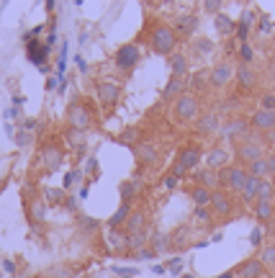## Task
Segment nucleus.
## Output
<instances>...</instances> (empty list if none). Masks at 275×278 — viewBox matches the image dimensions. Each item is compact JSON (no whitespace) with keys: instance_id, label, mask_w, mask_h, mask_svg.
Returning a JSON list of instances; mask_svg holds the SVG:
<instances>
[{"instance_id":"nucleus-1","label":"nucleus","mask_w":275,"mask_h":278,"mask_svg":"<svg viewBox=\"0 0 275 278\" xmlns=\"http://www.w3.org/2000/svg\"><path fill=\"white\" fill-rule=\"evenodd\" d=\"M149 44H152V52H154V54L167 57V54H172V49H175V44H177V34H175V29L159 24V26H154L152 34H149Z\"/></svg>"},{"instance_id":"nucleus-2","label":"nucleus","mask_w":275,"mask_h":278,"mask_svg":"<svg viewBox=\"0 0 275 278\" xmlns=\"http://www.w3.org/2000/svg\"><path fill=\"white\" fill-rule=\"evenodd\" d=\"M260 157H265V142L262 139L252 137V134H247L244 139H239V144H237V160L239 162L249 165V162L260 160Z\"/></svg>"},{"instance_id":"nucleus-3","label":"nucleus","mask_w":275,"mask_h":278,"mask_svg":"<svg viewBox=\"0 0 275 278\" xmlns=\"http://www.w3.org/2000/svg\"><path fill=\"white\" fill-rule=\"evenodd\" d=\"M247 170L242 165H229L224 170H219V186L229 188V191H237V194H242V188L247 183Z\"/></svg>"},{"instance_id":"nucleus-4","label":"nucleus","mask_w":275,"mask_h":278,"mask_svg":"<svg viewBox=\"0 0 275 278\" xmlns=\"http://www.w3.org/2000/svg\"><path fill=\"white\" fill-rule=\"evenodd\" d=\"M67 121H70V129L85 132V129L93 126V111H90L82 101H77V103L70 106V111H67Z\"/></svg>"},{"instance_id":"nucleus-5","label":"nucleus","mask_w":275,"mask_h":278,"mask_svg":"<svg viewBox=\"0 0 275 278\" xmlns=\"http://www.w3.org/2000/svg\"><path fill=\"white\" fill-rule=\"evenodd\" d=\"M139 59H142V49L136 47V44H124L116 49V54H113V65H116L119 70L129 72L134 70L136 65H139Z\"/></svg>"},{"instance_id":"nucleus-6","label":"nucleus","mask_w":275,"mask_h":278,"mask_svg":"<svg viewBox=\"0 0 275 278\" xmlns=\"http://www.w3.org/2000/svg\"><path fill=\"white\" fill-rule=\"evenodd\" d=\"M198 116V98L191 93H182L175 101V119L177 121H193Z\"/></svg>"},{"instance_id":"nucleus-7","label":"nucleus","mask_w":275,"mask_h":278,"mask_svg":"<svg viewBox=\"0 0 275 278\" xmlns=\"http://www.w3.org/2000/svg\"><path fill=\"white\" fill-rule=\"evenodd\" d=\"M96 96H98L101 106L113 109V106L119 103V98H121V88L116 82H111V80H103V82H96Z\"/></svg>"},{"instance_id":"nucleus-8","label":"nucleus","mask_w":275,"mask_h":278,"mask_svg":"<svg viewBox=\"0 0 275 278\" xmlns=\"http://www.w3.org/2000/svg\"><path fill=\"white\" fill-rule=\"evenodd\" d=\"M272 173H275V155L260 157V160H255V162L247 165V175H252V178L265 180V178H272Z\"/></svg>"},{"instance_id":"nucleus-9","label":"nucleus","mask_w":275,"mask_h":278,"mask_svg":"<svg viewBox=\"0 0 275 278\" xmlns=\"http://www.w3.org/2000/svg\"><path fill=\"white\" fill-rule=\"evenodd\" d=\"M247 129H249V121L244 119H232V121H226L221 124V137L224 139H244L247 137Z\"/></svg>"},{"instance_id":"nucleus-10","label":"nucleus","mask_w":275,"mask_h":278,"mask_svg":"<svg viewBox=\"0 0 275 278\" xmlns=\"http://www.w3.org/2000/svg\"><path fill=\"white\" fill-rule=\"evenodd\" d=\"M249 126L255 132H272L275 129V111H265V109H260V111H255L252 114V119H249Z\"/></svg>"},{"instance_id":"nucleus-11","label":"nucleus","mask_w":275,"mask_h":278,"mask_svg":"<svg viewBox=\"0 0 275 278\" xmlns=\"http://www.w3.org/2000/svg\"><path fill=\"white\" fill-rule=\"evenodd\" d=\"M206 167L209 170H224V167H229V152L224 147H211L209 149V155H206Z\"/></svg>"},{"instance_id":"nucleus-12","label":"nucleus","mask_w":275,"mask_h":278,"mask_svg":"<svg viewBox=\"0 0 275 278\" xmlns=\"http://www.w3.org/2000/svg\"><path fill=\"white\" fill-rule=\"evenodd\" d=\"M201 157H203V155H201L198 147H182L180 155H177V165L186 167V170H193V167L201 165Z\"/></svg>"},{"instance_id":"nucleus-13","label":"nucleus","mask_w":275,"mask_h":278,"mask_svg":"<svg viewBox=\"0 0 275 278\" xmlns=\"http://www.w3.org/2000/svg\"><path fill=\"white\" fill-rule=\"evenodd\" d=\"M211 211L219 217H229L232 214V199H229L224 191H214L211 194Z\"/></svg>"},{"instance_id":"nucleus-14","label":"nucleus","mask_w":275,"mask_h":278,"mask_svg":"<svg viewBox=\"0 0 275 278\" xmlns=\"http://www.w3.org/2000/svg\"><path fill=\"white\" fill-rule=\"evenodd\" d=\"M232 77H234V70H232V65H226V62H221V65H216L211 70V85L214 88H224V85H229Z\"/></svg>"},{"instance_id":"nucleus-15","label":"nucleus","mask_w":275,"mask_h":278,"mask_svg":"<svg viewBox=\"0 0 275 278\" xmlns=\"http://www.w3.org/2000/svg\"><path fill=\"white\" fill-rule=\"evenodd\" d=\"M41 160L47 162V170H57V167L62 165L64 155H62V149H59L57 144H44V149H41Z\"/></svg>"},{"instance_id":"nucleus-16","label":"nucleus","mask_w":275,"mask_h":278,"mask_svg":"<svg viewBox=\"0 0 275 278\" xmlns=\"http://www.w3.org/2000/svg\"><path fill=\"white\" fill-rule=\"evenodd\" d=\"M196 129H198V134H216L221 129V121L216 114H206L196 121Z\"/></svg>"},{"instance_id":"nucleus-17","label":"nucleus","mask_w":275,"mask_h":278,"mask_svg":"<svg viewBox=\"0 0 275 278\" xmlns=\"http://www.w3.org/2000/svg\"><path fill=\"white\" fill-rule=\"evenodd\" d=\"M47 54H49V47L47 44H41V41L36 39V41H29V62H34V65H39V67H44L47 65Z\"/></svg>"},{"instance_id":"nucleus-18","label":"nucleus","mask_w":275,"mask_h":278,"mask_svg":"<svg viewBox=\"0 0 275 278\" xmlns=\"http://www.w3.org/2000/svg\"><path fill=\"white\" fill-rule=\"evenodd\" d=\"M262 270H265V265L257 258H252V260H247L237 268V278H260Z\"/></svg>"},{"instance_id":"nucleus-19","label":"nucleus","mask_w":275,"mask_h":278,"mask_svg":"<svg viewBox=\"0 0 275 278\" xmlns=\"http://www.w3.org/2000/svg\"><path fill=\"white\" fill-rule=\"evenodd\" d=\"M196 26H198V16L196 13H188V16H177V24H175V34H180V36H191L193 31H196Z\"/></svg>"},{"instance_id":"nucleus-20","label":"nucleus","mask_w":275,"mask_h":278,"mask_svg":"<svg viewBox=\"0 0 275 278\" xmlns=\"http://www.w3.org/2000/svg\"><path fill=\"white\" fill-rule=\"evenodd\" d=\"M182 90H186V80H182V77H172V80L165 85L162 98H165V101H177V98L182 96Z\"/></svg>"},{"instance_id":"nucleus-21","label":"nucleus","mask_w":275,"mask_h":278,"mask_svg":"<svg viewBox=\"0 0 275 278\" xmlns=\"http://www.w3.org/2000/svg\"><path fill=\"white\" fill-rule=\"evenodd\" d=\"M144 229H147V214H142V211H131V217L126 219V234L144 232Z\"/></svg>"},{"instance_id":"nucleus-22","label":"nucleus","mask_w":275,"mask_h":278,"mask_svg":"<svg viewBox=\"0 0 275 278\" xmlns=\"http://www.w3.org/2000/svg\"><path fill=\"white\" fill-rule=\"evenodd\" d=\"M170 72H172V77H186L188 75V57L186 54H172L170 57Z\"/></svg>"},{"instance_id":"nucleus-23","label":"nucleus","mask_w":275,"mask_h":278,"mask_svg":"<svg viewBox=\"0 0 275 278\" xmlns=\"http://www.w3.org/2000/svg\"><path fill=\"white\" fill-rule=\"evenodd\" d=\"M257 188H260V178H247V183H244V188H242V201L244 204H252V201H257Z\"/></svg>"},{"instance_id":"nucleus-24","label":"nucleus","mask_w":275,"mask_h":278,"mask_svg":"<svg viewBox=\"0 0 275 278\" xmlns=\"http://www.w3.org/2000/svg\"><path fill=\"white\" fill-rule=\"evenodd\" d=\"M131 217V204H121L119 211L108 219V229H119L121 224H126V219Z\"/></svg>"},{"instance_id":"nucleus-25","label":"nucleus","mask_w":275,"mask_h":278,"mask_svg":"<svg viewBox=\"0 0 275 278\" xmlns=\"http://www.w3.org/2000/svg\"><path fill=\"white\" fill-rule=\"evenodd\" d=\"M252 24H255V13H252V11H244L242 21L237 24V36H239L242 44H247V36H249V26H252Z\"/></svg>"},{"instance_id":"nucleus-26","label":"nucleus","mask_w":275,"mask_h":278,"mask_svg":"<svg viewBox=\"0 0 275 278\" xmlns=\"http://www.w3.org/2000/svg\"><path fill=\"white\" fill-rule=\"evenodd\" d=\"M136 157H139L142 162H147V165H154L159 155H157V149L149 142H139V147H136Z\"/></svg>"},{"instance_id":"nucleus-27","label":"nucleus","mask_w":275,"mask_h":278,"mask_svg":"<svg viewBox=\"0 0 275 278\" xmlns=\"http://www.w3.org/2000/svg\"><path fill=\"white\" fill-rule=\"evenodd\" d=\"M255 217L260 222H270L275 217V204L272 201H255Z\"/></svg>"},{"instance_id":"nucleus-28","label":"nucleus","mask_w":275,"mask_h":278,"mask_svg":"<svg viewBox=\"0 0 275 278\" xmlns=\"http://www.w3.org/2000/svg\"><path fill=\"white\" fill-rule=\"evenodd\" d=\"M196 180L203 186V188H216L219 186V173H216V170H209V167H206V170H201V173H196Z\"/></svg>"},{"instance_id":"nucleus-29","label":"nucleus","mask_w":275,"mask_h":278,"mask_svg":"<svg viewBox=\"0 0 275 278\" xmlns=\"http://www.w3.org/2000/svg\"><path fill=\"white\" fill-rule=\"evenodd\" d=\"M211 194H214V191L203 188V186H196V188L191 191V199H193L196 206H211Z\"/></svg>"},{"instance_id":"nucleus-30","label":"nucleus","mask_w":275,"mask_h":278,"mask_svg":"<svg viewBox=\"0 0 275 278\" xmlns=\"http://www.w3.org/2000/svg\"><path fill=\"white\" fill-rule=\"evenodd\" d=\"M170 245H172L170 234H165V232H154V234H152V250H154L157 255H159V252H167Z\"/></svg>"},{"instance_id":"nucleus-31","label":"nucleus","mask_w":275,"mask_h":278,"mask_svg":"<svg viewBox=\"0 0 275 278\" xmlns=\"http://www.w3.org/2000/svg\"><path fill=\"white\" fill-rule=\"evenodd\" d=\"M237 80H239L242 88H252V85H255V80H257V75H255V70H252L249 65H239V70H237Z\"/></svg>"},{"instance_id":"nucleus-32","label":"nucleus","mask_w":275,"mask_h":278,"mask_svg":"<svg viewBox=\"0 0 275 278\" xmlns=\"http://www.w3.org/2000/svg\"><path fill=\"white\" fill-rule=\"evenodd\" d=\"M257 201H275V183L270 178L260 180V188H257Z\"/></svg>"},{"instance_id":"nucleus-33","label":"nucleus","mask_w":275,"mask_h":278,"mask_svg":"<svg viewBox=\"0 0 275 278\" xmlns=\"http://www.w3.org/2000/svg\"><path fill=\"white\" fill-rule=\"evenodd\" d=\"M216 29H219L221 36H229V34L234 31V21L229 18V16H224V13H219V16H216Z\"/></svg>"},{"instance_id":"nucleus-34","label":"nucleus","mask_w":275,"mask_h":278,"mask_svg":"<svg viewBox=\"0 0 275 278\" xmlns=\"http://www.w3.org/2000/svg\"><path fill=\"white\" fill-rule=\"evenodd\" d=\"M136 183H131V180H124V183H119V194H121V201L124 204H131V199H134V194H136Z\"/></svg>"},{"instance_id":"nucleus-35","label":"nucleus","mask_w":275,"mask_h":278,"mask_svg":"<svg viewBox=\"0 0 275 278\" xmlns=\"http://www.w3.org/2000/svg\"><path fill=\"white\" fill-rule=\"evenodd\" d=\"M67 142H70V147L75 149H85V132H77V129H67Z\"/></svg>"},{"instance_id":"nucleus-36","label":"nucleus","mask_w":275,"mask_h":278,"mask_svg":"<svg viewBox=\"0 0 275 278\" xmlns=\"http://www.w3.org/2000/svg\"><path fill=\"white\" fill-rule=\"evenodd\" d=\"M265 268H272L275 270V245H270V247H265L262 252H260V258H257Z\"/></svg>"},{"instance_id":"nucleus-37","label":"nucleus","mask_w":275,"mask_h":278,"mask_svg":"<svg viewBox=\"0 0 275 278\" xmlns=\"http://www.w3.org/2000/svg\"><path fill=\"white\" fill-rule=\"evenodd\" d=\"M193 219L201 222V224H209V222H211V206H196Z\"/></svg>"},{"instance_id":"nucleus-38","label":"nucleus","mask_w":275,"mask_h":278,"mask_svg":"<svg viewBox=\"0 0 275 278\" xmlns=\"http://www.w3.org/2000/svg\"><path fill=\"white\" fill-rule=\"evenodd\" d=\"M108 240H111V245L116 247V250H124V245H126V234H124V232H119V229H111Z\"/></svg>"},{"instance_id":"nucleus-39","label":"nucleus","mask_w":275,"mask_h":278,"mask_svg":"<svg viewBox=\"0 0 275 278\" xmlns=\"http://www.w3.org/2000/svg\"><path fill=\"white\" fill-rule=\"evenodd\" d=\"M239 59H242V65H249V62L255 59V49L249 44H239Z\"/></svg>"},{"instance_id":"nucleus-40","label":"nucleus","mask_w":275,"mask_h":278,"mask_svg":"<svg viewBox=\"0 0 275 278\" xmlns=\"http://www.w3.org/2000/svg\"><path fill=\"white\" fill-rule=\"evenodd\" d=\"M209 82H211V75H209V72H196V75H193V88H196V90H198V88L203 90Z\"/></svg>"},{"instance_id":"nucleus-41","label":"nucleus","mask_w":275,"mask_h":278,"mask_svg":"<svg viewBox=\"0 0 275 278\" xmlns=\"http://www.w3.org/2000/svg\"><path fill=\"white\" fill-rule=\"evenodd\" d=\"M77 224L82 232H98V222L90 219V217H77Z\"/></svg>"},{"instance_id":"nucleus-42","label":"nucleus","mask_w":275,"mask_h":278,"mask_svg":"<svg viewBox=\"0 0 275 278\" xmlns=\"http://www.w3.org/2000/svg\"><path fill=\"white\" fill-rule=\"evenodd\" d=\"M134 139H136V129H126L124 134H119V137H116V142H119V144H124V147H131V144H134Z\"/></svg>"},{"instance_id":"nucleus-43","label":"nucleus","mask_w":275,"mask_h":278,"mask_svg":"<svg viewBox=\"0 0 275 278\" xmlns=\"http://www.w3.org/2000/svg\"><path fill=\"white\" fill-rule=\"evenodd\" d=\"M44 214H47V206H44V201H34V206H31V217H34L36 222H44Z\"/></svg>"},{"instance_id":"nucleus-44","label":"nucleus","mask_w":275,"mask_h":278,"mask_svg":"<svg viewBox=\"0 0 275 278\" xmlns=\"http://www.w3.org/2000/svg\"><path fill=\"white\" fill-rule=\"evenodd\" d=\"M44 194H47V201H49V204H62V201H67L62 191H54V188H47Z\"/></svg>"},{"instance_id":"nucleus-45","label":"nucleus","mask_w":275,"mask_h":278,"mask_svg":"<svg viewBox=\"0 0 275 278\" xmlns=\"http://www.w3.org/2000/svg\"><path fill=\"white\" fill-rule=\"evenodd\" d=\"M85 173L93 175V178L98 175V157H87V160H85Z\"/></svg>"},{"instance_id":"nucleus-46","label":"nucleus","mask_w":275,"mask_h":278,"mask_svg":"<svg viewBox=\"0 0 275 278\" xmlns=\"http://www.w3.org/2000/svg\"><path fill=\"white\" fill-rule=\"evenodd\" d=\"M75 180H80V170H72V173H67V178H64V188H72Z\"/></svg>"},{"instance_id":"nucleus-47","label":"nucleus","mask_w":275,"mask_h":278,"mask_svg":"<svg viewBox=\"0 0 275 278\" xmlns=\"http://www.w3.org/2000/svg\"><path fill=\"white\" fill-rule=\"evenodd\" d=\"M249 242L255 245V247H260V242H262V229L257 227V229H252V234H249Z\"/></svg>"},{"instance_id":"nucleus-48","label":"nucleus","mask_w":275,"mask_h":278,"mask_svg":"<svg viewBox=\"0 0 275 278\" xmlns=\"http://www.w3.org/2000/svg\"><path fill=\"white\" fill-rule=\"evenodd\" d=\"M162 186H165L167 191H172V188L177 186V178H175V175L170 173V175H165V178H162Z\"/></svg>"},{"instance_id":"nucleus-49","label":"nucleus","mask_w":275,"mask_h":278,"mask_svg":"<svg viewBox=\"0 0 275 278\" xmlns=\"http://www.w3.org/2000/svg\"><path fill=\"white\" fill-rule=\"evenodd\" d=\"M262 109L265 111H275V96H265L262 98Z\"/></svg>"},{"instance_id":"nucleus-50","label":"nucleus","mask_w":275,"mask_h":278,"mask_svg":"<svg viewBox=\"0 0 275 278\" xmlns=\"http://www.w3.org/2000/svg\"><path fill=\"white\" fill-rule=\"evenodd\" d=\"M134 255H136V258H139V260H147V258H154V255H157V252H154V250H147V247H144V250H139V252H134Z\"/></svg>"},{"instance_id":"nucleus-51","label":"nucleus","mask_w":275,"mask_h":278,"mask_svg":"<svg viewBox=\"0 0 275 278\" xmlns=\"http://www.w3.org/2000/svg\"><path fill=\"white\" fill-rule=\"evenodd\" d=\"M196 49H198V52H211V49H214V44H211V41H198Z\"/></svg>"},{"instance_id":"nucleus-52","label":"nucleus","mask_w":275,"mask_h":278,"mask_svg":"<svg viewBox=\"0 0 275 278\" xmlns=\"http://www.w3.org/2000/svg\"><path fill=\"white\" fill-rule=\"evenodd\" d=\"M180 268H182V260H180V258H175V260L170 263V270H172V273H180Z\"/></svg>"},{"instance_id":"nucleus-53","label":"nucleus","mask_w":275,"mask_h":278,"mask_svg":"<svg viewBox=\"0 0 275 278\" xmlns=\"http://www.w3.org/2000/svg\"><path fill=\"white\" fill-rule=\"evenodd\" d=\"M270 29H272V24H270L267 18H262V21H260V31H270Z\"/></svg>"},{"instance_id":"nucleus-54","label":"nucleus","mask_w":275,"mask_h":278,"mask_svg":"<svg viewBox=\"0 0 275 278\" xmlns=\"http://www.w3.org/2000/svg\"><path fill=\"white\" fill-rule=\"evenodd\" d=\"M203 8H206V11H209V13H216V11H219L221 6H219V3H206Z\"/></svg>"},{"instance_id":"nucleus-55","label":"nucleus","mask_w":275,"mask_h":278,"mask_svg":"<svg viewBox=\"0 0 275 278\" xmlns=\"http://www.w3.org/2000/svg\"><path fill=\"white\" fill-rule=\"evenodd\" d=\"M29 144V134H18V147H26Z\"/></svg>"},{"instance_id":"nucleus-56","label":"nucleus","mask_w":275,"mask_h":278,"mask_svg":"<svg viewBox=\"0 0 275 278\" xmlns=\"http://www.w3.org/2000/svg\"><path fill=\"white\" fill-rule=\"evenodd\" d=\"M75 62H77V67H80V70H82V72H85V70H87V65H85V59H82V57H80V54H77V57H75Z\"/></svg>"},{"instance_id":"nucleus-57","label":"nucleus","mask_w":275,"mask_h":278,"mask_svg":"<svg viewBox=\"0 0 275 278\" xmlns=\"http://www.w3.org/2000/svg\"><path fill=\"white\" fill-rule=\"evenodd\" d=\"M47 88H49V90L59 88V85H57V77H49V80H47Z\"/></svg>"},{"instance_id":"nucleus-58","label":"nucleus","mask_w":275,"mask_h":278,"mask_svg":"<svg viewBox=\"0 0 275 278\" xmlns=\"http://www.w3.org/2000/svg\"><path fill=\"white\" fill-rule=\"evenodd\" d=\"M3 268H6L8 273H13V270H16V263H13V260H6V263H3Z\"/></svg>"},{"instance_id":"nucleus-59","label":"nucleus","mask_w":275,"mask_h":278,"mask_svg":"<svg viewBox=\"0 0 275 278\" xmlns=\"http://www.w3.org/2000/svg\"><path fill=\"white\" fill-rule=\"evenodd\" d=\"M267 142L275 147V129H272V132H267Z\"/></svg>"},{"instance_id":"nucleus-60","label":"nucleus","mask_w":275,"mask_h":278,"mask_svg":"<svg viewBox=\"0 0 275 278\" xmlns=\"http://www.w3.org/2000/svg\"><path fill=\"white\" fill-rule=\"evenodd\" d=\"M219 278H237V273H234V270H229V273H221Z\"/></svg>"},{"instance_id":"nucleus-61","label":"nucleus","mask_w":275,"mask_h":278,"mask_svg":"<svg viewBox=\"0 0 275 278\" xmlns=\"http://www.w3.org/2000/svg\"><path fill=\"white\" fill-rule=\"evenodd\" d=\"M272 183H275V173H272Z\"/></svg>"}]
</instances>
